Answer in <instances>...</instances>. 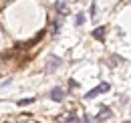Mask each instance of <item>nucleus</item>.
<instances>
[{
    "mask_svg": "<svg viewBox=\"0 0 131 123\" xmlns=\"http://www.w3.org/2000/svg\"><path fill=\"white\" fill-rule=\"evenodd\" d=\"M109 89H111V85H109V83H101V85H97L95 89H91V91L87 93V95H85V99H95L97 95H101V93H107Z\"/></svg>",
    "mask_w": 131,
    "mask_h": 123,
    "instance_id": "1",
    "label": "nucleus"
},
{
    "mask_svg": "<svg viewBox=\"0 0 131 123\" xmlns=\"http://www.w3.org/2000/svg\"><path fill=\"white\" fill-rule=\"evenodd\" d=\"M50 99H52V101H63V99H65V89H63V87H54V89L50 91Z\"/></svg>",
    "mask_w": 131,
    "mask_h": 123,
    "instance_id": "2",
    "label": "nucleus"
},
{
    "mask_svg": "<svg viewBox=\"0 0 131 123\" xmlns=\"http://www.w3.org/2000/svg\"><path fill=\"white\" fill-rule=\"evenodd\" d=\"M105 119H111V109L109 107H103L97 117H93V121H105Z\"/></svg>",
    "mask_w": 131,
    "mask_h": 123,
    "instance_id": "3",
    "label": "nucleus"
},
{
    "mask_svg": "<svg viewBox=\"0 0 131 123\" xmlns=\"http://www.w3.org/2000/svg\"><path fill=\"white\" fill-rule=\"evenodd\" d=\"M63 65V61L59 59V57H50V61H49V69H47V73H52L57 67H61Z\"/></svg>",
    "mask_w": 131,
    "mask_h": 123,
    "instance_id": "4",
    "label": "nucleus"
},
{
    "mask_svg": "<svg viewBox=\"0 0 131 123\" xmlns=\"http://www.w3.org/2000/svg\"><path fill=\"white\" fill-rule=\"evenodd\" d=\"M54 8H57V12H61V14H67V12H69V8H67L65 2H57Z\"/></svg>",
    "mask_w": 131,
    "mask_h": 123,
    "instance_id": "5",
    "label": "nucleus"
},
{
    "mask_svg": "<svg viewBox=\"0 0 131 123\" xmlns=\"http://www.w3.org/2000/svg\"><path fill=\"white\" fill-rule=\"evenodd\" d=\"M93 36H95L97 40H103V38H105V28H95V30H93Z\"/></svg>",
    "mask_w": 131,
    "mask_h": 123,
    "instance_id": "6",
    "label": "nucleus"
},
{
    "mask_svg": "<svg viewBox=\"0 0 131 123\" xmlns=\"http://www.w3.org/2000/svg\"><path fill=\"white\" fill-rule=\"evenodd\" d=\"M34 103V97H28V99H20V101H18V105H20V107H24V105H32Z\"/></svg>",
    "mask_w": 131,
    "mask_h": 123,
    "instance_id": "7",
    "label": "nucleus"
},
{
    "mask_svg": "<svg viewBox=\"0 0 131 123\" xmlns=\"http://www.w3.org/2000/svg\"><path fill=\"white\" fill-rule=\"evenodd\" d=\"M83 22H85V14H77V20H75V24H77V26H81Z\"/></svg>",
    "mask_w": 131,
    "mask_h": 123,
    "instance_id": "8",
    "label": "nucleus"
},
{
    "mask_svg": "<svg viewBox=\"0 0 131 123\" xmlns=\"http://www.w3.org/2000/svg\"><path fill=\"white\" fill-rule=\"evenodd\" d=\"M65 121H79V117H75V115H71V117H65Z\"/></svg>",
    "mask_w": 131,
    "mask_h": 123,
    "instance_id": "9",
    "label": "nucleus"
}]
</instances>
